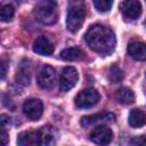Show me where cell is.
<instances>
[{"label": "cell", "instance_id": "obj_18", "mask_svg": "<svg viewBox=\"0 0 146 146\" xmlns=\"http://www.w3.org/2000/svg\"><path fill=\"white\" fill-rule=\"evenodd\" d=\"M108 79L113 82V83H117L121 82L123 79V72L122 70L116 66V65H112L108 70Z\"/></svg>", "mask_w": 146, "mask_h": 146}, {"label": "cell", "instance_id": "obj_9", "mask_svg": "<svg viewBox=\"0 0 146 146\" xmlns=\"http://www.w3.org/2000/svg\"><path fill=\"white\" fill-rule=\"evenodd\" d=\"M113 139L112 130L106 125H97L90 132V140L97 145H107Z\"/></svg>", "mask_w": 146, "mask_h": 146}, {"label": "cell", "instance_id": "obj_24", "mask_svg": "<svg viewBox=\"0 0 146 146\" xmlns=\"http://www.w3.org/2000/svg\"><path fill=\"white\" fill-rule=\"evenodd\" d=\"M145 25H146V21H145Z\"/></svg>", "mask_w": 146, "mask_h": 146}, {"label": "cell", "instance_id": "obj_14", "mask_svg": "<svg viewBox=\"0 0 146 146\" xmlns=\"http://www.w3.org/2000/svg\"><path fill=\"white\" fill-rule=\"evenodd\" d=\"M16 81L17 83H21L23 86H29L30 81H31V66L29 60L24 59L18 70H17V74H16Z\"/></svg>", "mask_w": 146, "mask_h": 146}, {"label": "cell", "instance_id": "obj_1", "mask_svg": "<svg viewBox=\"0 0 146 146\" xmlns=\"http://www.w3.org/2000/svg\"><path fill=\"white\" fill-rule=\"evenodd\" d=\"M84 39L89 48L100 55H110L115 49V34L110 27L105 25H91L86 32Z\"/></svg>", "mask_w": 146, "mask_h": 146}, {"label": "cell", "instance_id": "obj_22", "mask_svg": "<svg viewBox=\"0 0 146 146\" xmlns=\"http://www.w3.org/2000/svg\"><path fill=\"white\" fill-rule=\"evenodd\" d=\"M1 141H2V145H6L7 144V140H8V136H7V132H6V129L1 128Z\"/></svg>", "mask_w": 146, "mask_h": 146}, {"label": "cell", "instance_id": "obj_8", "mask_svg": "<svg viewBox=\"0 0 146 146\" xmlns=\"http://www.w3.org/2000/svg\"><path fill=\"white\" fill-rule=\"evenodd\" d=\"M79 79V74L78 71L72 67V66H67L63 70L62 75H60V80H59V88L62 91H68L71 90L78 82Z\"/></svg>", "mask_w": 146, "mask_h": 146}, {"label": "cell", "instance_id": "obj_4", "mask_svg": "<svg viewBox=\"0 0 146 146\" xmlns=\"http://www.w3.org/2000/svg\"><path fill=\"white\" fill-rule=\"evenodd\" d=\"M34 15L38 22L44 25H52L58 19V6L55 0H42L36 5Z\"/></svg>", "mask_w": 146, "mask_h": 146}, {"label": "cell", "instance_id": "obj_11", "mask_svg": "<svg viewBox=\"0 0 146 146\" xmlns=\"http://www.w3.org/2000/svg\"><path fill=\"white\" fill-rule=\"evenodd\" d=\"M115 119V115L113 113L110 112H102V113H97V114H92V115H88V116H83L80 121L81 125L84 128H88L90 125L97 124V123H102V122H107V121H112Z\"/></svg>", "mask_w": 146, "mask_h": 146}, {"label": "cell", "instance_id": "obj_23", "mask_svg": "<svg viewBox=\"0 0 146 146\" xmlns=\"http://www.w3.org/2000/svg\"><path fill=\"white\" fill-rule=\"evenodd\" d=\"M6 73H7L6 63H5V62H2V63H1V78H2V79H5V76H6Z\"/></svg>", "mask_w": 146, "mask_h": 146}, {"label": "cell", "instance_id": "obj_10", "mask_svg": "<svg viewBox=\"0 0 146 146\" xmlns=\"http://www.w3.org/2000/svg\"><path fill=\"white\" fill-rule=\"evenodd\" d=\"M121 11L125 18L136 19L141 14V5L138 0H123Z\"/></svg>", "mask_w": 146, "mask_h": 146}, {"label": "cell", "instance_id": "obj_13", "mask_svg": "<svg viewBox=\"0 0 146 146\" xmlns=\"http://www.w3.org/2000/svg\"><path fill=\"white\" fill-rule=\"evenodd\" d=\"M33 51L41 56H50L54 52V46L46 36H39L33 43Z\"/></svg>", "mask_w": 146, "mask_h": 146}, {"label": "cell", "instance_id": "obj_12", "mask_svg": "<svg viewBox=\"0 0 146 146\" xmlns=\"http://www.w3.org/2000/svg\"><path fill=\"white\" fill-rule=\"evenodd\" d=\"M128 54L135 60H146V43L141 41H133L128 46Z\"/></svg>", "mask_w": 146, "mask_h": 146}, {"label": "cell", "instance_id": "obj_7", "mask_svg": "<svg viewBox=\"0 0 146 146\" xmlns=\"http://www.w3.org/2000/svg\"><path fill=\"white\" fill-rule=\"evenodd\" d=\"M56 79H57V75H56L55 68L49 65H44L40 70L36 81L42 89H51L55 86Z\"/></svg>", "mask_w": 146, "mask_h": 146}, {"label": "cell", "instance_id": "obj_2", "mask_svg": "<svg viewBox=\"0 0 146 146\" xmlns=\"http://www.w3.org/2000/svg\"><path fill=\"white\" fill-rule=\"evenodd\" d=\"M54 143V133L50 127H41L38 130L24 131L17 138V144L21 146L49 145Z\"/></svg>", "mask_w": 146, "mask_h": 146}, {"label": "cell", "instance_id": "obj_5", "mask_svg": "<svg viewBox=\"0 0 146 146\" xmlns=\"http://www.w3.org/2000/svg\"><path fill=\"white\" fill-rule=\"evenodd\" d=\"M100 99L98 91L94 88H87L80 91L75 97V105L79 108H89L95 106Z\"/></svg>", "mask_w": 146, "mask_h": 146}, {"label": "cell", "instance_id": "obj_19", "mask_svg": "<svg viewBox=\"0 0 146 146\" xmlns=\"http://www.w3.org/2000/svg\"><path fill=\"white\" fill-rule=\"evenodd\" d=\"M15 15V8L11 5H5L1 9V21L2 22H10Z\"/></svg>", "mask_w": 146, "mask_h": 146}, {"label": "cell", "instance_id": "obj_6", "mask_svg": "<svg viewBox=\"0 0 146 146\" xmlns=\"http://www.w3.org/2000/svg\"><path fill=\"white\" fill-rule=\"evenodd\" d=\"M23 112L31 121H38L43 113V104L38 98L26 99L23 104Z\"/></svg>", "mask_w": 146, "mask_h": 146}, {"label": "cell", "instance_id": "obj_15", "mask_svg": "<svg viewBox=\"0 0 146 146\" xmlns=\"http://www.w3.org/2000/svg\"><path fill=\"white\" fill-rule=\"evenodd\" d=\"M128 121L132 128H140L146 124V113L141 110L135 108L130 112Z\"/></svg>", "mask_w": 146, "mask_h": 146}, {"label": "cell", "instance_id": "obj_16", "mask_svg": "<svg viewBox=\"0 0 146 146\" xmlns=\"http://www.w3.org/2000/svg\"><path fill=\"white\" fill-rule=\"evenodd\" d=\"M115 97H116V100L121 104H124V105H129V104H132L135 102V94L131 89L129 88H120L119 90H116V94H115Z\"/></svg>", "mask_w": 146, "mask_h": 146}, {"label": "cell", "instance_id": "obj_20", "mask_svg": "<svg viewBox=\"0 0 146 146\" xmlns=\"http://www.w3.org/2000/svg\"><path fill=\"white\" fill-rule=\"evenodd\" d=\"M113 1L114 0H94V5H95V7L98 11L105 13V11H108L112 8Z\"/></svg>", "mask_w": 146, "mask_h": 146}, {"label": "cell", "instance_id": "obj_21", "mask_svg": "<svg viewBox=\"0 0 146 146\" xmlns=\"http://www.w3.org/2000/svg\"><path fill=\"white\" fill-rule=\"evenodd\" d=\"M9 116H7V115H5V114H2L1 115V128H3V129H6V128H9Z\"/></svg>", "mask_w": 146, "mask_h": 146}, {"label": "cell", "instance_id": "obj_3", "mask_svg": "<svg viewBox=\"0 0 146 146\" xmlns=\"http://www.w3.org/2000/svg\"><path fill=\"white\" fill-rule=\"evenodd\" d=\"M86 17L84 3L82 0H71L67 16H66V26L70 32H76L81 29Z\"/></svg>", "mask_w": 146, "mask_h": 146}, {"label": "cell", "instance_id": "obj_17", "mask_svg": "<svg viewBox=\"0 0 146 146\" xmlns=\"http://www.w3.org/2000/svg\"><path fill=\"white\" fill-rule=\"evenodd\" d=\"M83 57V51L78 47L66 48L60 52V58L64 60H79Z\"/></svg>", "mask_w": 146, "mask_h": 146}]
</instances>
